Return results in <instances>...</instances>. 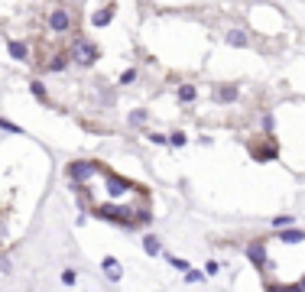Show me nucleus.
<instances>
[{
    "label": "nucleus",
    "mask_w": 305,
    "mask_h": 292,
    "mask_svg": "<svg viewBox=\"0 0 305 292\" xmlns=\"http://www.w3.org/2000/svg\"><path fill=\"white\" fill-rule=\"evenodd\" d=\"M65 179L78 208L97 221L130 231H140L152 221V192L101 159H71L65 166Z\"/></svg>",
    "instance_id": "f257e3e1"
},
{
    "label": "nucleus",
    "mask_w": 305,
    "mask_h": 292,
    "mask_svg": "<svg viewBox=\"0 0 305 292\" xmlns=\"http://www.w3.org/2000/svg\"><path fill=\"white\" fill-rule=\"evenodd\" d=\"M179 97H182V101H195V88H192V85H185L182 91H179Z\"/></svg>",
    "instance_id": "39448f33"
},
{
    "label": "nucleus",
    "mask_w": 305,
    "mask_h": 292,
    "mask_svg": "<svg viewBox=\"0 0 305 292\" xmlns=\"http://www.w3.org/2000/svg\"><path fill=\"white\" fill-rule=\"evenodd\" d=\"M247 260L263 292H305V227L250 237Z\"/></svg>",
    "instance_id": "f03ea898"
},
{
    "label": "nucleus",
    "mask_w": 305,
    "mask_h": 292,
    "mask_svg": "<svg viewBox=\"0 0 305 292\" xmlns=\"http://www.w3.org/2000/svg\"><path fill=\"white\" fill-rule=\"evenodd\" d=\"M49 30L52 33H71L75 30V16H71L65 7H52L49 10Z\"/></svg>",
    "instance_id": "7ed1b4c3"
},
{
    "label": "nucleus",
    "mask_w": 305,
    "mask_h": 292,
    "mask_svg": "<svg viewBox=\"0 0 305 292\" xmlns=\"http://www.w3.org/2000/svg\"><path fill=\"white\" fill-rule=\"evenodd\" d=\"M227 39L234 42V46H247V36H244V33H240V30H234V33H231Z\"/></svg>",
    "instance_id": "20e7f679"
}]
</instances>
